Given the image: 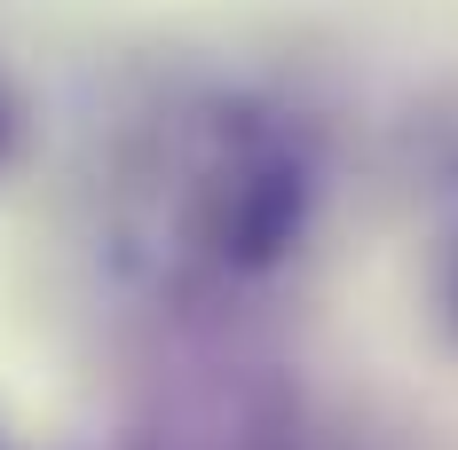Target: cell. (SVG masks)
Here are the masks:
<instances>
[{
    "instance_id": "cell-2",
    "label": "cell",
    "mask_w": 458,
    "mask_h": 450,
    "mask_svg": "<svg viewBox=\"0 0 458 450\" xmlns=\"http://www.w3.org/2000/svg\"><path fill=\"white\" fill-rule=\"evenodd\" d=\"M8 135H16V111H8V95H0V158H8Z\"/></svg>"
},
{
    "instance_id": "cell-1",
    "label": "cell",
    "mask_w": 458,
    "mask_h": 450,
    "mask_svg": "<svg viewBox=\"0 0 458 450\" xmlns=\"http://www.w3.org/2000/svg\"><path fill=\"white\" fill-rule=\"evenodd\" d=\"M309 198H317V182L293 150H237L198 198V245L245 276L276 269L309 229Z\"/></svg>"
},
{
    "instance_id": "cell-3",
    "label": "cell",
    "mask_w": 458,
    "mask_h": 450,
    "mask_svg": "<svg viewBox=\"0 0 458 450\" xmlns=\"http://www.w3.org/2000/svg\"><path fill=\"white\" fill-rule=\"evenodd\" d=\"M451 324H458V253H451Z\"/></svg>"
}]
</instances>
